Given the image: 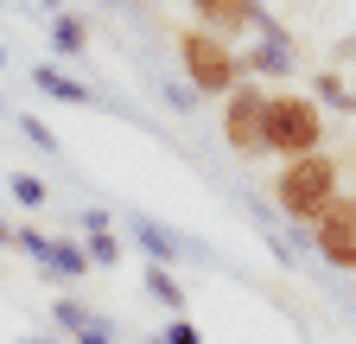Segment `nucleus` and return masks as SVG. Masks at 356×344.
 I'll return each mask as SVG.
<instances>
[{"label": "nucleus", "mask_w": 356, "mask_h": 344, "mask_svg": "<svg viewBox=\"0 0 356 344\" xmlns=\"http://www.w3.org/2000/svg\"><path fill=\"white\" fill-rule=\"evenodd\" d=\"M337 198H343V166L331 153H305V159H286L274 172V204L286 210L299 230H312Z\"/></svg>", "instance_id": "nucleus-1"}, {"label": "nucleus", "mask_w": 356, "mask_h": 344, "mask_svg": "<svg viewBox=\"0 0 356 344\" xmlns=\"http://www.w3.org/2000/svg\"><path fill=\"white\" fill-rule=\"evenodd\" d=\"M267 153L280 159L325 153V102L305 90H274L267 96Z\"/></svg>", "instance_id": "nucleus-2"}, {"label": "nucleus", "mask_w": 356, "mask_h": 344, "mask_svg": "<svg viewBox=\"0 0 356 344\" xmlns=\"http://www.w3.org/2000/svg\"><path fill=\"white\" fill-rule=\"evenodd\" d=\"M178 58H185V77L197 83L204 96H236L242 77H248L242 52L222 32H210V26H185V32H178Z\"/></svg>", "instance_id": "nucleus-3"}, {"label": "nucleus", "mask_w": 356, "mask_h": 344, "mask_svg": "<svg viewBox=\"0 0 356 344\" xmlns=\"http://www.w3.org/2000/svg\"><path fill=\"white\" fill-rule=\"evenodd\" d=\"M267 96L261 83H242L236 96H222V141H229L242 159H261L267 153Z\"/></svg>", "instance_id": "nucleus-4"}, {"label": "nucleus", "mask_w": 356, "mask_h": 344, "mask_svg": "<svg viewBox=\"0 0 356 344\" xmlns=\"http://www.w3.org/2000/svg\"><path fill=\"white\" fill-rule=\"evenodd\" d=\"M312 249L325 255L331 268H343V274H356V191H343L318 224H312V236H305Z\"/></svg>", "instance_id": "nucleus-5"}, {"label": "nucleus", "mask_w": 356, "mask_h": 344, "mask_svg": "<svg viewBox=\"0 0 356 344\" xmlns=\"http://www.w3.org/2000/svg\"><path fill=\"white\" fill-rule=\"evenodd\" d=\"M191 13H197V26H210V32H222V38H236V32H254V26H267L261 0H191Z\"/></svg>", "instance_id": "nucleus-6"}, {"label": "nucleus", "mask_w": 356, "mask_h": 344, "mask_svg": "<svg viewBox=\"0 0 356 344\" xmlns=\"http://www.w3.org/2000/svg\"><path fill=\"white\" fill-rule=\"evenodd\" d=\"M242 70H254L261 83H267V77H286V70H293V38L274 32V26H261V38H254V52L242 58Z\"/></svg>", "instance_id": "nucleus-7"}, {"label": "nucleus", "mask_w": 356, "mask_h": 344, "mask_svg": "<svg viewBox=\"0 0 356 344\" xmlns=\"http://www.w3.org/2000/svg\"><path fill=\"white\" fill-rule=\"evenodd\" d=\"M312 96H318L325 109H343V115H356V77H350L343 64H331V70H318V77H312Z\"/></svg>", "instance_id": "nucleus-8"}, {"label": "nucleus", "mask_w": 356, "mask_h": 344, "mask_svg": "<svg viewBox=\"0 0 356 344\" xmlns=\"http://www.w3.org/2000/svg\"><path fill=\"white\" fill-rule=\"evenodd\" d=\"M147 293L159 299V306H172V313L185 306V287H178V281H172V268H159V262L147 268Z\"/></svg>", "instance_id": "nucleus-9"}, {"label": "nucleus", "mask_w": 356, "mask_h": 344, "mask_svg": "<svg viewBox=\"0 0 356 344\" xmlns=\"http://www.w3.org/2000/svg\"><path fill=\"white\" fill-rule=\"evenodd\" d=\"M38 90H44V96H64V102H89L83 83H76V77H64V70H51V64L38 70Z\"/></svg>", "instance_id": "nucleus-10"}, {"label": "nucleus", "mask_w": 356, "mask_h": 344, "mask_svg": "<svg viewBox=\"0 0 356 344\" xmlns=\"http://www.w3.org/2000/svg\"><path fill=\"white\" fill-rule=\"evenodd\" d=\"M58 274H83L89 268V249H76V242H51V255H44Z\"/></svg>", "instance_id": "nucleus-11"}, {"label": "nucleus", "mask_w": 356, "mask_h": 344, "mask_svg": "<svg viewBox=\"0 0 356 344\" xmlns=\"http://www.w3.org/2000/svg\"><path fill=\"white\" fill-rule=\"evenodd\" d=\"M51 38H58V52H83V19H70V13H58V26H51Z\"/></svg>", "instance_id": "nucleus-12"}, {"label": "nucleus", "mask_w": 356, "mask_h": 344, "mask_svg": "<svg viewBox=\"0 0 356 344\" xmlns=\"http://www.w3.org/2000/svg\"><path fill=\"white\" fill-rule=\"evenodd\" d=\"M153 344H204V338H197V325H191V319H172Z\"/></svg>", "instance_id": "nucleus-13"}, {"label": "nucleus", "mask_w": 356, "mask_h": 344, "mask_svg": "<svg viewBox=\"0 0 356 344\" xmlns=\"http://www.w3.org/2000/svg\"><path fill=\"white\" fill-rule=\"evenodd\" d=\"M140 242H147V249L159 255V262H172V249H178V242H172V236H165L159 224H140Z\"/></svg>", "instance_id": "nucleus-14"}, {"label": "nucleus", "mask_w": 356, "mask_h": 344, "mask_svg": "<svg viewBox=\"0 0 356 344\" xmlns=\"http://www.w3.org/2000/svg\"><path fill=\"white\" fill-rule=\"evenodd\" d=\"M13 198L19 204H44V185L32 179V172H19V179H13Z\"/></svg>", "instance_id": "nucleus-15"}, {"label": "nucleus", "mask_w": 356, "mask_h": 344, "mask_svg": "<svg viewBox=\"0 0 356 344\" xmlns=\"http://www.w3.org/2000/svg\"><path fill=\"white\" fill-rule=\"evenodd\" d=\"M76 344H115V338H108L102 325H89V331H76Z\"/></svg>", "instance_id": "nucleus-16"}, {"label": "nucleus", "mask_w": 356, "mask_h": 344, "mask_svg": "<svg viewBox=\"0 0 356 344\" xmlns=\"http://www.w3.org/2000/svg\"><path fill=\"white\" fill-rule=\"evenodd\" d=\"M337 64H356V32H350V38H337Z\"/></svg>", "instance_id": "nucleus-17"}, {"label": "nucleus", "mask_w": 356, "mask_h": 344, "mask_svg": "<svg viewBox=\"0 0 356 344\" xmlns=\"http://www.w3.org/2000/svg\"><path fill=\"white\" fill-rule=\"evenodd\" d=\"M7 236H13V230H7V224H0V242H7Z\"/></svg>", "instance_id": "nucleus-18"}]
</instances>
